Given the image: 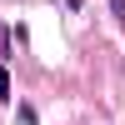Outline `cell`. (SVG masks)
<instances>
[{"label": "cell", "mask_w": 125, "mask_h": 125, "mask_svg": "<svg viewBox=\"0 0 125 125\" xmlns=\"http://www.w3.org/2000/svg\"><path fill=\"white\" fill-rule=\"evenodd\" d=\"M0 100H15V95H10V75H5V65H0Z\"/></svg>", "instance_id": "6da1fadb"}, {"label": "cell", "mask_w": 125, "mask_h": 125, "mask_svg": "<svg viewBox=\"0 0 125 125\" xmlns=\"http://www.w3.org/2000/svg\"><path fill=\"white\" fill-rule=\"evenodd\" d=\"M110 10H115V20H120V30H125V0H110Z\"/></svg>", "instance_id": "7a4b0ae2"}]
</instances>
